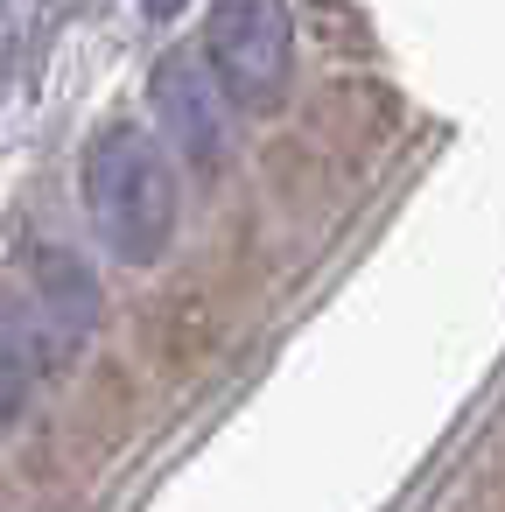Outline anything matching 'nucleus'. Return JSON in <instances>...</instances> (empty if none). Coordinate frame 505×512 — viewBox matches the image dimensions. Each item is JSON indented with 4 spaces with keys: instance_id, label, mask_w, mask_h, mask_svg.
Instances as JSON below:
<instances>
[{
    "instance_id": "obj_2",
    "label": "nucleus",
    "mask_w": 505,
    "mask_h": 512,
    "mask_svg": "<svg viewBox=\"0 0 505 512\" xmlns=\"http://www.w3.org/2000/svg\"><path fill=\"white\" fill-rule=\"evenodd\" d=\"M204 71L239 113H281L295 71V22L274 0H232L204 22Z\"/></svg>"
},
{
    "instance_id": "obj_1",
    "label": "nucleus",
    "mask_w": 505,
    "mask_h": 512,
    "mask_svg": "<svg viewBox=\"0 0 505 512\" xmlns=\"http://www.w3.org/2000/svg\"><path fill=\"white\" fill-rule=\"evenodd\" d=\"M78 190H85V218H92V232L106 239L113 260L155 267L169 253V239H176V169H169V148L148 127H134V120L99 127L92 148H85Z\"/></svg>"
},
{
    "instance_id": "obj_3",
    "label": "nucleus",
    "mask_w": 505,
    "mask_h": 512,
    "mask_svg": "<svg viewBox=\"0 0 505 512\" xmlns=\"http://www.w3.org/2000/svg\"><path fill=\"white\" fill-rule=\"evenodd\" d=\"M155 106H162L169 148L183 162H197V169H218L225 162V92L211 85V71L190 50H169L155 64Z\"/></svg>"
},
{
    "instance_id": "obj_4",
    "label": "nucleus",
    "mask_w": 505,
    "mask_h": 512,
    "mask_svg": "<svg viewBox=\"0 0 505 512\" xmlns=\"http://www.w3.org/2000/svg\"><path fill=\"white\" fill-rule=\"evenodd\" d=\"M36 372H43V358H36L29 323L22 316H0V414L22 407V393L36 386Z\"/></svg>"
}]
</instances>
